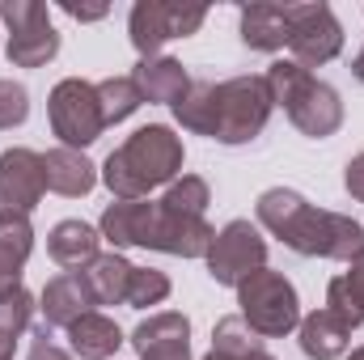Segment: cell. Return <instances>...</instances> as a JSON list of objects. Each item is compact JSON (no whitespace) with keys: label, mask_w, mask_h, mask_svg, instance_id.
Here are the masks:
<instances>
[{"label":"cell","mask_w":364,"mask_h":360,"mask_svg":"<svg viewBox=\"0 0 364 360\" xmlns=\"http://www.w3.org/2000/svg\"><path fill=\"white\" fill-rule=\"evenodd\" d=\"M259 225L279 238L288 250L305 255V259H335V263H352L364 250V225L331 212V208H314L301 191L288 186H272L259 195L255 203Z\"/></svg>","instance_id":"1"},{"label":"cell","mask_w":364,"mask_h":360,"mask_svg":"<svg viewBox=\"0 0 364 360\" xmlns=\"http://www.w3.org/2000/svg\"><path fill=\"white\" fill-rule=\"evenodd\" d=\"M102 242H110L114 250L123 246H144V250H161V255H178V259H203L216 229L203 216H186L166 208L161 199H114L106 203L102 221H97Z\"/></svg>","instance_id":"2"},{"label":"cell","mask_w":364,"mask_h":360,"mask_svg":"<svg viewBox=\"0 0 364 360\" xmlns=\"http://www.w3.org/2000/svg\"><path fill=\"white\" fill-rule=\"evenodd\" d=\"M174 179H182V140L166 123L132 132L102 166V182L114 199H144L149 191L170 186Z\"/></svg>","instance_id":"3"},{"label":"cell","mask_w":364,"mask_h":360,"mask_svg":"<svg viewBox=\"0 0 364 360\" xmlns=\"http://www.w3.org/2000/svg\"><path fill=\"white\" fill-rule=\"evenodd\" d=\"M275 106H284V115L292 119V127L309 140H326L343 127V102L326 81H318L314 73H305L292 60H275L263 73Z\"/></svg>","instance_id":"4"},{"label":"cell","mask_w":364,"mask_h":360,"mask_svg":"<svg viewBox=\"0 0 364 360\" xmlns=\"http://www.w3.org/2000/svg\"><path fill=\"white\" fill-rule=\"evenodd\" d=\"M275 110V97L263 77H229L212 90L208 140L216 144H250Z\"/></svg>","instance_id":"5"},{"label":"cell","mask_w":364,"mask_h":360,"mask_svg":"<svg viewBox=\"0 0 364 360\" xmlns=\"http://www.w3.org/2000/svg\"><path fill=\"white\" fill-rule=\"evenodd\" d=\"M237 314L259 339H284L301 327V297L284 271H255L237 284Z\"/></svg>","instance_id":"6"},{"label":"cell","mask_w":364,"mask_h":360,"mask_svg":"<svg viewBox=\"0 0 364 360\" xmlns=\"http://www.w3.org/2000/svg\"><path fill=\"white\" fill-rule=\"evenodd\" d=\"M0 21L9 26L4 55L13 68H43L60 55V34L43 0H9L0 4Z\"/></svg>","instance_id":"7"},{"label":"cell","mask_w":364,"mask_h":360,"mask_svg":"<svg viewBox=\"0 0 364 360\" xmlns=\"http://www.w3.org/2000/svg\"><path fill=\"white\" fill-rule=\"evenodd\" d=\"M47 119H51V132L60 136L64 149L85 153L93 140L106 132L102 102H97V85L81 81V77H64V81L51 90V97H47Z\"/></svg>","instance_id":"8"},{"label":"cell","mask_w":364,"mask_h":360,"mask_svg":"<svg viewBox=\"0 0 364 360\" xmlns=\"http://www.w3.org/2000/svg\"><path fill=\"white\" fill-rule=\"evenodd\" d=\"M208 9L203 4H170V0H136L132 17H127V34L132 47L140 51V60H153L170 38H191L203 26Z\"/></svg>","instance_id":"9"},{"label":"cell","mask_w":364,"mask_h":360,"mask_svg":"<svg viewBox=\"0 0 364 360\" xmlns=\"http://www.w3.org/2000/svg\"><path fill=\"white\" fill-rule=\"evenodd\" d=\"M288 9H292V34H288L292 64H301L305 73H309V68L331 64V60L343 51V26H339L335 9H331V4H322V0L288 4Z\"/></svg>","instance_id":"10"},{"label":"cell","mask_w":364,"mask_h":360,"mask_svg":"<svg viewBox=\"0 0 364 360\" xmlns=\"http://www.w3.org/2000/svg\"><path fill=\"white\" fill-rule=\"evenodd\" d=\"M208 275L216 280V284H225V288H237L246 275H255V271L267 268V242H263V233L250 225V221H229L216 238H212V246H208Z\"/></svg>","instance_id":"11"},{"label":"cell","mask_w":364,"mask_h":360,"mask_svg":"<svg viewBox=\"0 0 364 360\" xmlns=\"http://www.w3.org/2000/svg\"><path fill=\"white\" fill-rule=\"evenodd\" d=\"M47 195L43 179V153L34 149H4L0 153V212L30 216Z\"/></svg>","instance_id":"12"},{"label":"cell","mask_w":364,"mask_h":360,"mask_svg":"<svg viewBox=\"0 0 364 360\" xmlns=\"http://www.w3.org/2000/svg\"><path fill=\"white\" fill-rule=\"evenodd\" d=\"M132 348L140 360H191V322L178 309L149 314L132 331Z\"/></svg>","instance_id":"13"},{"label":"cell","mask_w":364,"mask_h":360,"mask_svg":"<svg viewBox=\"0 0 364 360\" xmlns=\"http://www.w3.org/2000/svg\"><path fill=\"white\" fill-rule=\"evenodd\" d=\"M38 314H43V327H73L77 318L93 314V292L85 284L81 271H64L55 280H47L43 297H38Z\"/></svg>","instance_id":"14"},{"label":"cell","mask_w":364,"mask_h":360,"mask_svg":"<svg viewBox=\"0 0 364 360\" xmlns=\"http://www.w3.org/2000/svg\"><path fill=\"white\" fill-rule=\"evenodd\" d=\"M292 34V9L288 4H272V0H255L242 9V43L250 51H284Z\"/></svg>","instance_id":"15"},{"label":"cell","mask_w":364,"mask_h":360,"mask_svg":"<svg viewBox=\"0 0 364 360\" xmlns=\"http://www.w3.org/2000/svg\"><path fill=\"white\" fill-rule=\"evenodd\" d=\"M352 322L343 318V314H335V309H314V314H305L301 318V327H296V335H301V352L309 360H335L348 352V344H352Z\"/></svg>","instance_id":"16"},{"label":"cell","mask_w":364,"mask_h":360,"mask_svg":"<svg viewBox=\"0 0 364 360\" xmlns=\"http://www.w3.org/2000/svg\"><path fill=\"white\" fill-rule=\"evenodd\" d=\"M34 250V229L30 216L21 212H0V297L21 288V271Z\"/></svg>","instance_id":"17"},{"label":"cell","mask_w":364,"mask_h":360,"mask_svg":"<svg viewBox=\"0 0 364 360\" xmlns=\"http://www.w3.org/2000/svg\"><path fill=\"white\" fill-rule=\"evenodd\" d=\"M43 179H47V191L64 195V199H81L97 186V166H93L85 153L77 149H51L43 153Z\"/></svg>","instance_id":"18"},{"label":"cell","mask_w":364,"mask_h":360,"mask_svg":"<svg viewBox=\"0 0 364 360\" xmlns=\"http://www.w3.org/2000/svg\"><path fill=\"white\" fill-rule=\"evenodd\" d=\"M136 90L144 102H157V106H178L186 90H191V77L174 55H153V60H140L136 73H132Z\"/></svg>","instance_id":"19"},{"label":"cell","mask_w":364,"mask_h":360,"mask_svg":"<svg viewBox=\"0 0 364 360\" xmlns=\"http://www.w3.org/2000/svg\"><path fill=\"white\" fill-rule=\"evenodd\" d=\"M97 246H102V233L93 225H85V221H60L47 233V255L64 271H85L102 255Z\"/></svg>","instance_id":"20"},{"label":"cell","mask_w":364,"mask_h":360,"mask_svg":"<svg viewBox=\"0 0 364 360\" xmlns=\"http://www.w3.org/2000/svg\"><path fill=\"white\" fill-rule=\"evenodd\" d=\"M68 344H73V356H81V360H110L119 352V344H123V331H119L114 318L93 309V314L77 318L68 327Z\"/></svg>","instance_id":"21"},{"label":"cell","mask_w":364,"mask_h":360,"mask_svg":"<svg viewBox=\"0 0 364 360\" xmlns=\"http://www.w3.org/2000/svg\"><path fill=\"white\" fill-rule=\"evenodd\" d=\"M132 271H136V268H132L119 250L97 255L90 268L81 271V275H85V284H90V292H93V305H123V301H127Z\"/></svg>","instance_id":"22"},{"label":"cell","mask_w":364,"mask_h":360,"mask_svg":"<svg viewBox=\"0 0 364 360\" xmlns=\"http://www.w3.org/2000/svg\"><path fill=\"white\" fill-rule=\"evenodd\" d=\"M326 309L343 314L352 327L364 322V250L348 263L343 275H335V280L326 284Z\"/></svg>","instance_id":"23"},{"label":"cell","mask_w":364,"mask_h":360,"mask_svg":"<svg viewBox=\"0 0 364 360\" xmlns=\"http://www.w3.org/2000/svg\"><path fill=\"white\" fill-rule=\"evenodd\" d=\"M34 309H38V301H34L26 288H17V292L0 297V360H13L17 339H21V331L30 327Z\"/></svg>","instance_id":"24"},{"label":"cell","mask_w":364,"mask_h":360,"mask_svg":"<svg viewBox=\"0 0 364 360\" xmlns=\"http://www.w3.org/2000/svg\"><path fill=\"white\" fill-rule=\"evenodd\" d=\"M212 352L225 360H250L255 352H263V339L246 327L242 314H229L212 327Z\"/></svg>","instance_id":"25"},{"label":"cell","mask_w":364,"mask_h":360,"mask_svg":"<svg viewBox=\"0 0 364 360\" xmlns=\"http://www.w3.org/2000/svg\"><path fill=\"white\" fill-rule=\"evenodd\" d=\"M97 102H102V119H106V127L132 119V115L144 106V97H140V90H136L132 77H106V81H97Z\"/></svg>","instance_id":"26"},{"label":"cell","mask_w":364,"mask_h":360,"mask_svg":"<svg viewBox=\"0 0 364 360\" xmlns=\"http://www.w3.org/2000/svg\"><path fill=\"white\" fill-rule=\"evenodd\" d=\"M212 81H191V90L182 97L178 106H170L174 110V119H178L186 132H195V136H208V123H212Z\"/></svg>","instance_id":"27"},{"label":"cell","mask_w":364,"mask_h":360,"mask_svg":"<svg viewBox=\"0 0 364 360\" xmlns=\"http://www.w3.org/2000/svg\"><path fill=\"white\" fill-rule=\"evenodd\" d=\"M161 203L174 208V212H186V216H203L208 203H212V191H208V182L199 179V174H182V179H174L166 186Z\"/></svg>","instance_id":"28"},{"label":"cell","mask_w":364,"mask_h":360,"mask_svg":"<svg viewBox=\"0 0 364 360\" xmlns=\"http://www.w3.org/2000/svg\"><path fill=\"white\" fill-rule=\"evenodd\" d=\"M170 297V275L157 268H136L132 271V284H127V301L132 309H149V305H161Z\"/></svg>","instance_id":"29"},{"label":"cell","mask_w":364,"mask_h":360,"mask_svg":"<svg viewBox=\"0 0 364 360\" xmlns=\"http://www.w3.org/2000/svg\"><path fill=\"white\" fill-rule=\"evenodd\" d=\"M30 119V93L21 81H0V132H13Z\"/></svg>","instance_id":"30"},{"label":"cell","mask_w":364,"mask_h":360,"mask_svg":"<svg viewBox=\"0 0 364 360\" xmlns=\"http://www.w3.org/2000/svg\"><path fill=\"white\" fill-rule=\"evenodd\" d=\"M26 360H73L55 339H51V327H38V335H34V344H30V356Z\"/></svg>","instance_id":"31"},{"label":"cell","mask_w":364,"mask_h":360,"mask_svg":"<svg viewBox=\"0 0 364 360\" xmlns=\"http://www.w3.org/2000/svg\"><path fill=\"white\" fill-rule=\"evenodd\" d=\"M343 186H348V195L364 203V153H356L352 162H348V170H343Z\"/></svg>","instance_id":"32"},{"label":"cell","mask_w":364,"mask_h":360,"mask_svg":"<svg viewBox=\"0 0 364 360\" xmlns=\"http://www.w3.org/2000/svg\"><path fill=\"white\" fill-rule=\"evenodd\" d=\"M64 13H68V17H77V21H102L110 9H106V4H93V9H81V4H64Z\"/></svg>","instance_id":"33"},{"label":"cell","mask_w":364,"mask_h":360,"mask_svg":"<svg viewBox=\"0 0 364 360\" xmlns=\"http://www.w3.org/2000/svg\"><path fill=\"white\" fill-rule=\"evenodd\" d=\"M352 77H356V81L364 85V43H360V51L352 55Z\"/></svg>","instance_id":"34"},{"label":"cell","mask_w":364,"mask_h":360,"mask_svg":"<svg viewBox=\"0 0 364 360\" xmlns=\"http://www.w3.org/2000/svg\"><path fill=\"white\" fill-rule=\"evenodd\" d=\"M250 360H275V356H272V352H255Z\"/></svg>","instance_id":"35"},{"label":"cell","mask_w":364,"mask_h":360,"mask_svg":"<svg viewBox=\"0 0 364 360\" xmlns=\"http://www.w3.org/2000/svg\"><path fill=\"white\" fill-rule=\"evenodd\" d=\"M348 360H364V348H356V352H352V356H348Z\"/></svg>","instance_id":"36"},{"label":"cell","mask_w":364,"mask_h":360,"mask_svg":"<svg viewBox=\"0 0 364 360\" xmlns=\"http://www.w3.org/2000/svg\"><path fill=\"white\" fill-rule=\"evenodd\" d=\"M203 360H225V356H216V352H208V356H203Z\"/></svg>","instance_id":"37"}]
</instances>
